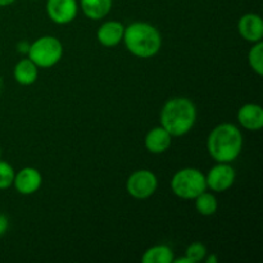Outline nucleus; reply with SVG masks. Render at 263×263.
Here are the masks:
<instances>
[{"label":"nucleus","instance_id":"1","mask_svg":"<svg viewBox=\"0 0 263 263\" xmlns=\"http://www.w3.org/2000/svg\"><path fill=\"white\" fill-rule=\"evenodd\" d=\"M207 149L216 162L231 163L243 149L241 131L233 123H221L216 126L207 139Z\"/></svg>","mask_w":263,"mask_h":263},{"label":"nucleus","instance_id":"2","mask_svg":"<svg viewBox=\"0 0 263 263\" xmlns=\"http://www.w3.org/2000/svg\"><path fill=\"white\" fill-rule=\"evenodd\" d=\"M197 121V108L187 98H172L164 103L161 110V126L171 136H182L189 133Z\"/></svg>","mask_w":263,"mask_h":263},{"label":"nucleus","instance_id":"3","mask_svg":"<svg viewBox=\"0 0 263 263\" xmlns=\"http://www.w3.org/2000/svg\"><path fill=\"white\" fill-rule=\"evenodd\" d=\"M123 43L133 55L138 58H152L162 46L161 32L146 22H134L125 27Z\"/></svg>","mask_w":263,"mask_h":263},{"label":"nucleus","instance_id":"4","mask_svg":"<svg viewBox=\"0 0 263 263\" xmlns=\"http://www.w3.org/2000/svg\"><path fill=\"white\" fill-rule=\"evenodd\" d=\"M171 189L174 194L181 199H195L198 195L207 190L205 175L193 167L179 170L171 180Z\"/></svg>","mask_w":263,"mask_h":263},{"label":"nucleus","instance_id":"5","mask_svg":"<svg viewBox=\"0 0 263 263\" xmlns=\"http://www.w3.org/2000/svg\"><path fill=\"white\" fill-rule=\"evenodd\" d=\"M27 54L39 68H50L62 59L63 45L54 36H41L30 44Z\"/></svg>","mask_w":263,"mask_h":263},{"label":"nucleus","instance_id":"6","mask_svg":"<svg viewBox=\"0 0 263 263\" xmlns=\"http://www.w3.org/2000/svg\"><path fill=\"white\" fill-rule=\"evenodd\" d=\"M158 187L157 176L149 170H138L128 176L126 190L135 199H146L156 193Z\"/></svg>","mask_w":263,"mask_h":263},{"label":"nucleus","instance_id":"7","mask_svg":"<svg viewBox=\"0 0 263 263\" xmlns=\"http://www.w3.org/2000/svg\"><path fill=\"white\" fill-rule=\"evenodd\" d=\"M235 177V170L231 167L230 163L217 162V164L213 166L205 176V182L207 187H210L212 192L223 193L233 186Z\"/></svg>","mask_w":263,"mask_h":263},{"label":"nucleus","instance_id":"8","mask_svg":"<svg viewBox=\"0 0 263 263\" xmlns=\"http://www.w3.org/2000/svg\"><path fill=\"white\" fill-rule=\"evenodd\" d=\"M79 12L77 0H48L46 13L57 25H67L76 18Z\"/></svg>","mask_w":263,"mask_h":263},{"label":"nucleus","instance_id":"9","mask_svg":"<svg viewBox=\"0 0 263 263\" xmlns=\"http://www.w3.org/2000/svg\"><path fill=\"white\" fill-rule=\"evenodd\" d=\"M43 184V176L40 171L33 167H25L15 174L14 185L15 190L22 195L35 194Z\"/></svg>","mask_w":263,"mask_h":263},{"label":"nucleus","instance_id":"10","mask_svg":"<svg viewBox=\"0 0 263 263\" xmlns=\"http://www.w3.org/2000/svg\"><path fill=\"white\" fill-rule=\"evenodd\" d=\"M239 35L249 43H258L263 37V21L256 13H247L238 22Z\"/></svg>","mask_w":263,"mask_h":263},{"label":"nucleus","instance_id":"11","mask_svg":"<svg viewBox=\"0 0 263 263\" xmlns=\"http://www.w3.org/2000/svg\"><path fill=\"white\" fill-rule=\"evenodd\" d=\"M125 33V26L118 21H108L103 23L97 32L98 41L105 48L117 46L122 41Z\"/></svg>","mask_w":263,"mask_h":263},{"label":"nucleus","instance_id":"12","mask_svg":"<svg viewBox=\"0 0 263 263\" xmlns=\"http://www.w3.org/2000/svg\"><path fill=\"white\" fill-rule=\"evenodd\" d=\"M238 121L246 130L259 131L263 127V109L261 105L248 103L240 107Z\"/></svg>","mask_w":263,"mask_h":263},{"label":"nucleus","instance_id":"13","mask_svg":"<svg viewBox=\"0 0 263 263\" xmlns=\"http://www.w3.org/2000/svg\"><path fill=\"white\" fill-rule=\"evenodd\" d=\"M171 134L167 130H164L162 126H158V127L152 128L146 134L144 144H145V148L148 152L153 154H161L168 151V148L171 146Z\"/></svg>","mask_w":263,"mask_h":263},{"label":"nucleus","instance_id":"14","mask_svg":"<svg viewBox=\"0 0 263 263\" xmlns=\"http://www.w3.org/2000/svg\"><path fill=\"white\" fill-rule=\"evenodd\" d=\"M13 76H14V80L20 85L30 86V85L35 84L36 80H37L39 67L30 58L21 59L14 66Z\"/></svg>","mask_w":263,"mask_h":263},{"label":"nucleus","instance_id":"15","mask_svg":"<svg viewBox=\"0 0 263 263\" xmlns=\"http://www.w3.org/2000/svg\"><path fill=\"white\" fill-rule=\"evenodd\" d=\"M113 0H80L82 13L89 20L99 21L109 14Z\"/></svg>","mask_w":263,"mask_h":263},{"label":"nucleus","instance_id":"16","mask_svg":"<svg viewBox=\"0 0 263 263\" xmlns=\"http://www.w3.org/2000/svg\"><path fill=\"white\" fill-rule=\"evenodd\" d=\"M172 261H174V252L164 244L151 247L144 252L141 257L143 263H172Z\"/></svg>","mask_w":263,"mask_h":263},{"label":"nucleus","instance_id":"17","mask_svg":"<svg viewBox=\"0 0 263 263\" xmlns=\"http://www.w3.org/2000/svg\"><path fill=\"white\" fill-rule=\"evenodd\" d=\"M195 208L202 216H212L217 212L218 203L212 193L203 192L195 198Z\"/></svg>","mask_w":263,"mask_h":263},{"label":"nucleus","instance_id":"18","mask_svg":"<svg viewBox=\"0 0 263 263\" xmlns=\"http://www.w3.org/2000/svg\"><path fill=\"white\" fill-rule=\"evenodd\" d=\"M248 63L258 76L263 74V43H254L248 53Z\"/></svg>","mask_w":263,"mask_h":263},{"label":"nucleus","instance_id":"19","mask_svg":"<svg viewBox=\"0 0 263 263\" xmlns=\"http://www.w3.org/2000/svg\"><path fill=\"white\" fill-rule=\"evenodd\" d=\"M15 172L8 162L0 161V190L8 189L13 185Z\"/></svg>","mask_w":263,"mask_h":263},{"label":"nucleus","instance_id":"20","mask_svg":"<svg viewBox=\"0 0 263 263\" xmlns=\"http://www.w3.org/2000/svg\"><path fill=\"white\" fill-rule=\"evenodd\" d=\"M207 254V247L204 244L199 243V241L190 244L186 248V251H185V256L192 261V263H198L203 261Z\"/></svg>","mask_w":263,"mask_h":263},{"label":"nucleus","instance_id":"21","mask_svg":"<svg viewBox=\"0 0 263 263\" xmlns=\"http://www.w3.org/2000/svg\"><path fill=\"white\" fill-rule=\"evenodd\" d=\"M8 226H9L8 218L5 217L4 215H0V236H3L5 233H7Z\"/></svg>","mask_w":263,"mask_h":263},{"label":"nucleus","instance_id":"22","mask_svg":"<svg viewBox=\"0 0 263 263\" xmlns=\"http://www.w3.org/2000/svg\"><path fill=\"white\" fill-rule=\"evenodd\" d=\"M28 48H30V44L26 43V41H22V43L18 44V51H20L21 54H27Z\"/></svg>","mask_w":263,"mask_h":263},{"label":"nucleus","instance_id":"23","mask_svg":"<svg viewBox=\"0 0 263 263\" xmlns=\"http://www.w3.org/2000/svg\"><path fill=\"white\" fill-rule=\"evenodd\" d=\"M204 261L205 262H207V263H217L218 262V258H217V257H216V254H210V256H208V254H207V256H205L204 257Z\"/></svg>","mask_w":263,"mask_h":263},{"label":"nucleus","instance_id":"24","mask_svg":"<svg viewBox=\"0 0 263 263\" xmlns=\"http://www.w3.org/2000/svg\"><path fill=\"white\" fill-rule=\"evenodd\" d=\"M15 0H0V7H8V5L13 4Z\"/></svg>","mask_w":263,"mask_h":263},{"label":"nucleus","instance_id":"25","mask_svg":"<svg viewBox=\"0 0 263 263\" xmlns=\"http://www.w3.org/2000/svg\"><path fill=\"white\" fill-rule=\"evenodd\" d=\"M0 157H2V149H0Z\"/></svg>","mask_w":263,"mask_h":263}]
</instances>
